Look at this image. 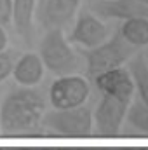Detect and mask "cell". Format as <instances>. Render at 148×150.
Returning <instances> with one entry per match:
<instances>
[{
    "instance_id": "1",
    "label": "cell",
    "mask_w": 148,
    "mask_h": 150,
    "mask_svg": "<svg viewBox=\"0 0 148 150\" xmlns=\"http://www.w3.org/2000/svg\"><path fill=\"white\" fill-rule=\"evenodd\" d=\"M45 98L35 87L18 86L0 100V131L5 134H26L40 129L45 113Z\"/></svg>"
},
{
    "instance_id": "2",
    "label": "cell",
    "mask_w": 148,
    "mask_h": 150,
    "mask_svg": "<svg viewBox=\"0 0 148 150\" xmlns=\"http://www.w3.org/2000/svg\"><path fill=\"white\" fill-rule=\"evenodd\" d=\"M38 56L51 74L72 75L84 70V58L73 49V44L66 38L61 28L45 30V35L38 44Z\"/></svg>"
},
{
    "instance_id": "3",
    "label": "cell",
    "mask_w": 148,
    "mask_h": 150,
    "mask_svg": "<svg viewBox=\"0 0 148 150\" xmlns=\"http://www.w3.org/2000/svg\"><path fill=\"white\" fill-rule=\"evenodd\" d=\"M134 51H136V47L129 45L120 37V33H115L113 37H108L98 47L80 51V54L84 58L85 74L92 79L98 74H103L106 70L125 65V61H129L132 58Z\"/></svg>"
},
{
    "instance_id": "4",
    "label": "cell",
    "mask_w": 148,
    "mask_h": 150,
    "mask_svg": "<svg viewBox=\"0 0 148 150\" xmlns=\"http://www.w3.org/2000/svg\"><path fill=\"white\" fill-rule=\"evenodd\" d=\"M40 127L58 134V136H66V138H84L92 134L94 124H92V112L89 107L80 105L75 108H52L51 112H45Z\"/></svg>"
},
{
    "instance_id": "5",
    "label": "cell",
    "mask_w": 148,
    "mask_h": 150,
    "mask_svg": "<svg viewBox=\"0 0 148 150\" xmlns=\"http://www.w3.org/2000/svg\"><path fill=\"white\" fill-rule=\"evenodd\" d=\"M91 94V84L78 74L61 75L49 87V105L52 108H75L85 105Z\"/></svg>"
},
{
    "instance_id": "6",
    "label": "cell",
    "mask_w": 148,
    "mask_h": 150,
    "mask_svg": "<svg viewBox=\"0 0 148 150\" xmlns=\"http://www.w3.org/2000/svg\"><path fill=\"white\" fill-rule=\"evenodd\" d=\"M108 35H110V30L101 18H98L91 11H82L77 16L72 32L66 38L80 51H87L103 44L108 38Z\"/></svg>"
},
{
    "instance_id": "7",
    "label": "cell",
    "mask_w": 148,
    "mask_h": 150,
    "mask_svg": "<svg viewBox=\"0 0 148 150\" xmlns=\"http://www.w3.org/2000/svg\"><path fill=\"white\" fill-rule=\"evenodd\" d=\"M129 105L131 103H125V101H120L117 98L103 94L94 113H92V124H94L98 134L105 136V138L117 136L122 129L124 120H125Z\"/></svg>"
},
{
    "instance_id": "8",
    "label": "cell",
    "mask_w": 148,
    "mask_h": 150,
    "mask_svg": "<svg viewBox=\"0 0 148 150\" xmlns=\"http://www.w3.org/2000/svg\"><path fill=\"white\" fill-rule=\"evenodd\" d=\"M94 86L98 87V91L101 94H106L111 98H117L120 101L131 103L132 96H134V80L132 75L129 72L127 67H117L106 70L103 74H98L92 77Z\"/></svg>"
},
{
    "instance_id": "9",
    "label": "cell",
    "mask_w": 148,
    "mask_h": 150,
    "mask_svg": "<svg viewBox=\"0 0 148 150\" xmlns=\"http://www.w3.org/2000/svg\"><path fill=\"white\" fill-rule=\"evenodd\" d=\"M80 2L82 0H42L37 5L35 19L40 21L45 30H65L75 19Z\"/></svg>"
},
{
    "instance_id": "10",
    "label": "cell",
    "mask_w": 148,
    "mask_h": 150,
    "mask_svg": "<svg viewBox=\"0 0 148 150\" xmlns=\"http://www.w3.org/2000/svg\"><path fill=\"white\" fill-rule=\"evenodd\" d=\"M91 12L101 19H129L145 16L148 18V7L138 0H91Z\"/></svg>"
},
{
    "instance_id": "11",
    "label": "cell",
    "mask_w": 148,
    "mask_h": 150,
    "mask_svg": "<svg viewBox=\"0 0 148 150\" xmlns=\"http://www.w3.org/2000/svg\"><path fill=\"white\" fill-rule=\"evenodd\" d=\"M44 72H45V67L37 52H25L16 58L11 77L16 80L18 86L37 87L44 79Z\"/></svg>"
},
{
    "instance_id": "12",
    "label": "cell",
    "mask_w": 148,
    "mask_h": 150,
    "mask_svg": "<svg viewBox=\"0 0 148 150\" xmlns=\"http://www.w3.org/2000/svg\"><path fill=\"white\" fill-rule=\"evenodd\" d=\"M35 14L37 0H12V19L18 37L25 44L32 45L35 35Z\"/></svg>"
},
{
    "instance_id": "13",
    "label": "cell",
    "mask_w": 148,
    "mask_h": 150,
    "mask_svg": "<svg viewBox=\"0 0 148 150\" xmlns=\"http://www.w3.org/2000/svg\"><path fill=\"white\" fill-rule=\"evenodd\" d=\"M118 33L129 45H132L136 49L147 47L148 45V18L138 16V18L124 19L120 28H118Z\"/></svg>"
},
{
    "instance_id": "14",
    "label": "cell",
    "mask_w": 148,
    "mask_h": 150,
    "mask_svg": "<svg viewBox=\"0 0 148 150\" xmlns=\"http://www.w3.org/2000/svg\"><path fill=\"white\" fill-rule=\"evenodd\" d=\"M129 72L134 80V91H138V100L148 107V68L143 56H136L129 63Z\"/></svg>"
},
{
    "instance_id": "15",
    "label": "cell",
    "mask_w": 148,
    "mask_h": 150,
    "mask_svg": "<svg viewBox=\"0 0 148 150\" xmlns=\"http://www.w3.org/2000/svg\"><path fill=\"white\" fill-rule=\"evenodd\" d=\"M125 119L132 127H136V129H140L143 133H148V107L143 105L140 100L136 103L129 105Z\"/></svg>"
},
{
    "instance_id": "16",
    "label": "cell",
    "mask_w": 148,
    "mask_h": 150,
    "mask_svg": "<svg viewBox=\"0 0 148 150\" xmlns=\"http://www.w3.org/2000/svg\"><path fill=\"white\" fill-rule=\"evenodd\" d=\"M19 54L12 49H5L0 52V84L4 80H7V77H11L12 72V67H14V61Z\"/></svg>"
},
{
    "instance_id": "17",
    "label": "cell",
    "mask_w": 148,
    "mask_h": 150,
    "mask_svg": "<svg viewBox=\"0 0 148 150\" xmlns=\"http://www.w3.org/2000/svg\"><path fill=\"white\" fill-rule=\"evenodd\" d=\"M12 19V0H0V25L7 26Z\"/></svg>"
},
{
    "instance_id": "18",
    "label": "cell",
    "mask_w": 148,
    "mask_h": 150,
    "mask_svg": "<svg viewBox=\"0 0 148 150\" xmlns=\"http://www.w3.org/2000/svg\"><path fill=\"white\" fill-rule=\"evenodd\" d=\"M7 49V33H5V26L0 25V52Z\"/></svg>"
},
{
    "instance_id": "19",
    "label": "cell",
    "mask_w": 148,
    "mask_h": 150,
    "mask_svg": "<svg viewBox=\"0 0 148 150\" xmlns=\"http://www.w3.org/2000/svg\"><path fill=\"white\" fill-rule=\"evenodd\" d=\"M16 150H56V149H49V147H28V149H16Z\"/></svg>"
},
{
    "instance_id": "20",
    "label": "cell",
    "mask_w": 148,
    "mask_h": 150,
    "mask_svg": "<svg viewBox=\"0 0 148 150\" xmlns=\"http://www.w3.org/2000/svg\"><path fill=\"white\" fill-rule=\"evenodd\" d=\"M138 2H141L143 5H147V7H148V0H138Z\"/></svg>"
},
{
    "instance_id": "21",
    "label": "cell",
    "mask_w": 148,
    "mask_h": 150,
    "mask_svg": "<svg viewBox=\"0 0 148 150\" xmlns=\"http://www.w3.org/2000/svg\"><path fill=\"white\" fill-rule=\"evenodd\" d=\"M122 150H136V149H131V147H127V149H122Z\"/></svg>"
},
{
    "instance_id": "22",
    "label": "cell",
    "mask_w": 148,
    "mask_h": 150,
    "mask_svg": "<svg viewBox=\"0 0 148 150\" xmlns=\"http://www.w3.org/2000/svg\"><path fill=\"white\" fill-rule=\"evenodd\" d=\"M140 150H148V147H143V149H140Z\"/></svg>"
},
{
    "instance_id": "23",
    "label": "cell",
    "mask_w": 148,
    "mask_h": 150,
    "mask_svg": "<svg viewBox=\"0 0 148 150\" xmlns=\"http://www.w3.org/2000/svg\"><path fill=\"white\" fill-rule=\"evenodd\" d=\"M0 96H2V89H0ZM0 133H2V131H0Z\"/></svg>"
},
{
    "instance_id": "24",
    "label": "cell",
    "mask_w": 148,
    "mask_h": 150,
    "mask_svg": "<svg viewBox=\"0 0 148 150\" xmlns=\"http://www.w3.org/2000/svg\"><path fill=\"white\" fill-rule=\"evenodd\" d=\"M101 150H110V149H101Z\"/></svg>"
},
{
    "instance_id": "25",
    "label": "cell",
    "mask_w": 148,
    "mask_h": 150,
    "mask_svg": "<svg viewBox=\"0 0 148 150\" xmlns=\"http://www.w3.org/2000/svg\"><path fill=\"white\" fill-rule=\"evenodd\" d=\"M147 68H148V61H147Z\"/></svg>"
},
{
    "instance_id": "26",
    "label": "cell",
    "mask_w": 148,
    "mask_h": 150,
    "mask_svg": "<svg viewBox=\"0 0 148 150\" xmlns=\"http://www.w3.org/2000/svg\"><path fill=\"white\" fill-rule=\"evenodd\" d=\"M0 150H2V149H0Z\"/></svg>"
}]
</instances>
